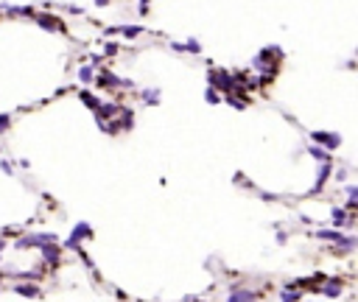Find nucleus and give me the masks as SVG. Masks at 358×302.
I'll use <instances>...</instances> for the list:
<instances>
[{"instance_id": "393cba45", "label": "nucleus", "mask_w": 358, "mask_h": 302, "mask_svg": "<svg viewBox=\"0 0 358 302\" xmlns=\"http://www.w3.org/2000/svg\"><path fill=\"white\" fill-rule=\"evenodd\" d=\"M0 171H3V174H14V165H11V162H6V160H3V162H0Z\"/></svg>"}, {"instance_id": "c85d7f7f", "label": "nucleus", "mask_w": 358, "mask_h": 302, "mask_svg": "<svg viewBox=\"0 0 358 302\" xmlns=\"http://www.w3.org/2000/svg\"><path fill=\"white\" fill-rule=\"evenodd\" d=\"M185 302H201V300H193V297H188V300H185Z\"/></svg>"}, {"instance_id": "6ab92c4d", "label": "nucleus", "mask_w": 358, "mask_h": 302, "mask_svg": "<svg viewBox=\"0 0 358 302\" xmlns=\"http://www.w3.org/2000/svg\"><path fill=\"white\" fill-rule=\"evenodd\" d=\"M78 81H81V84H92V81H95V73H92V67L90 65H84L81 70H78Z\"/></svg>"}, {"instance_id": "bb28decb", "label": "nucleus", "mask_w": 358, "mask_h": 302, "mask_svg": "<svg viewBox=\"0 0 358 302\" xmlns=\"http://www.w3.org/2000/svg\"><path fill=\"white\" fill-rule=\"evenodd\" d=\"M95 3H98V6H107V3H109V0H95Z\"/></svg>"}, {"instance_id": "f257e3e1", "label": "nucleus", "mask_w": 358, "mask_h": 302, "mask_svg": "<svg viewBox=\"0 0 358 302\" xmlns=\"http://www.w3.org/2000/svg\"><path fill=\"white\" fill-rule=\"evenodd\" d=\"M207 84H210L213 89H221L224 95H227V92H233V89H238L235 76L230 73V70H224V67H213L210 73H207Z\"/></svg>"}, {"instance_id": "9b49d317", "label": "nucleus", "mask_w": 358, "mask_h": 302, "mask_svg": "<svg viewBox=\"0 0 358 302\" xmlns=\"http://www.w3.org/2000/svg\"><path fill=\"white\" fill-rule=\"evenodd\" d=\"M316 238L319 241H330L336 246H341V241H344V235L339 232V230H316Z\"/></svg>"}, {"instance_id": "a878e982", "label": "nucleus", "mask_w": 358, "mask_h": 302, "mask_svg": "<svg viewBox=\"0 0 358 302\" xmlns=\"http://www.w3.org/2000/svg\"><path fill=\"white\" fill-rule=\"evenodd\" d=\"M148 11V0H140V14H145Z\"/></svg>"}, {"instance_id": "7ed1b4c3", "label": "nucleus", "mask_w": 358, "mask_h": 302, "mask_svg": "<svg viewBox=\"0 0 358 302\" xmlns=\"http://www.w3.org/2000/svg\"><path fill=\"white\" fill-rule=\"evenodd\" d=\"M45 244H56L54 232H34V235H22L17 241V249H31V246H39L42 249Z\"/></svg>"}, {"instance_id": "9d476101", "label": "nucleus", "mask_w": 358, "mask_h": 302, "mask_svg": "<svg viewBox=\"0 0 358 302\" xmlns=\"http://www.w3.org/2000/svg\"><path fill=\"white\" fill-rule=\"evenodd\" d=\"M95 81H98L101 89H115V87H121V78L115 76V73H109V70H107V73H101Z\"/></svg>"}, {"instance_id": "4be33fe9", "label": "nucleus", "mask_w": 358, "mask_h": 302, "mask_svg": "<svg viewBox=\"0 0 358 302\" xmlns=\"http://www.w3.org/2000/svg\"><path fill=\"white\" fill-rule=\"evenodd\" d=\"M204 101H207V104H221L224 95H218V89L207 87V89H204Z\"/></svg>"}, {"instance_id": "423d86ee", "label": "nucleus", "mask_w": 358, "mask_h": 302, "mask_svg": "<svg viewBox=\"0 0 358 302\" xmlns=\"http://www.w3.org/2000/svg\"><path fill=\"white\" fill-rule=\"evenodd\" d=\"M118 112H121V104H101L98 109H95V121L98 123L112 121V118H118Z\"/></svg>"}, {"instance_id": "2eb2a0df", "label": "nucleus", "mask_w": 358, "mask_h": 302, "mask_svg": "<svg viewBox=\"0 0 358 302\" xmlns=\"http://www.w3.org/2000/svg\"><path fill=\"white\" fill-rule=\"evenodd\" d=\"M78 98H81V104H84V107H90V109L95 112L101 107V101H98V95H92V92H90V89H81V92H78Z\"/></svg>"}, {"instance_id": "5701e85b", "label": "nucleus", "mask_w": 358, "mask_h": 302, "mask_svg": "<svg viewBox=\"0 0 358 302\" xmlns=\"http://www.w3.org/2000/svg\"><path fill=\"white\" fill-rule=\"evenodd\" d=\"M182 51H190V53H201V45H199V39H188V42L182 45Z\"/></svg>"}, {"instance_id": "20e7f679", "label": "nucleus", "mask_w": 358, "mask_h": 302, "mask_svg": "<svg viewBox=\"0 0 358 302\" xmlns=\"http://www.w3.org/2000/svg\"><path fill=\"white\" fill-rule=\"evenodd\" d=\"M84 238H92V227H90L87 221H78L76 227H73V232H70V238H67L65 241V246L67 249H81V241H84Z\"/></svg>"}, {"instance_id": "dca6fc26", "label": "nucleus", "mask_w": 358, "mask_h": 302, "mask_svg": "<svg viewBox=\"0 0 358 302\" xmlns=\"http://www.w3.org/2000/svg\"><path fill=\"white\" fill-rule=\"evenodd\" d=\"M109 34H123V36L134 39V36H140V34H143V28H140V25H123V28H109Z\"/></svg>"}, {"instance_id": "39448f33", "label": "nucleus", "mask_w": 358, "mask_h": 302, "mask_svg": "<svg viewBox=\"0 0 358 302\" xmlns=\"http://www.w3.org/2000/svg\"><path fill=\"white\" fill-rule=\"evenodd\" d=\"M311 140L313 143H319L324 151H330V148H339L341 145V137L333 132H311Z\"/></svg>"}, {"instance_id": "0eeeda50", "label": "nucleus", "mask_w": 358, "mask_h": 302, "mask_svg": "<svg viewBox=\"0 0 358 302\" xmlns=\"http://www.w3.org/2000/svg\"><path fill=\"white\" fill-rule=\"evenodd\" d=\"M42 257H45V263L48 266H59V260H62V249L56 244H45L42 246Z\"/></svg>"}, {"instance_id": "ddd939ff", "label": "nucleus", "mask_w": 358, "mask_h": 302, "mask_svg": "<svg viewBox=\"0 0 358 302\" xmlns=\"http://www.w3.org/2000/svg\"><path fill=\"white\" fill-rule=\"evenodd\" d=\"M14 294H20V297H39L42 291L36 283H20V285H14Z\"/></svg>"}, {"instance_id": "f03ea898", "label": "nucleus", "mask_w": 358, "mask_h": 302, "mask_svg": "<svg viewBox=\"0 0 358 302\" xmlns=\"http://www.w3.org/2000/svg\"><path fill=\"white\" fill-rule=\"evenodd\" d=\"M274 59H280V51H277V48H263V51L252 59V67H255L257 73H263V76H271V70L277 67V62H274Z\"/></svg>"}, {"instance_id": "aec40b11", "label": "nucleus", "mask_w": 358, "mask_h": 302, "mask_svg": "<svg viewBox=\"0 0 358 302\" xmlns=\"http://www.w3.org/2000/svg\"><path fill=\"white\" fill-rule=\"evenodd\" d=\"M356 204H358V188L356 185H347V207L356 210Z\"/></svg>"}, {"instance_id": "cd10ccee", "label": "nucleus", "mask_w": 358, "mask_h": 302, "mask_svg": "<svg viewBox=\"0 0 358 302\" xmlns=\"http://www.w3.org/2000/svg\"><path fill=\"white\" fill-rule=\"evenodd\" d=\"M3 246H6V241H3V238H0V252H3Z\"/></svg>"}, {"instance_id": "412c9836", "label": "nucleus", "mask_w": 358, "mask_h": 302, "mask_svg": "<svg viewBox=\"0 0 358 302\" xmlns=\"http://www.w3.org/2000/svg\"><path fill=\"white\" fill-rule=\"evenodd\" d=\"M283 302H300V291L291 288V285H286V291H283V297H280Z\"/></svg>"}, {"instance_id": "a211bd4d", "label": "nucleus", "mask_w": 358, "mask_h": 302, "mask_svg": "<svg viewBox=\"0 0 358 302\" xmlns=\"http://www.w3.org/2000/svg\"><path fill=\"white\" fill-rule=\"evenodd\" d=\"M308 154H311L313 160H319V162H330V154L324 151L322 145H311V148H308Z\"/></svg>"}, {"instance_id": "f8f14e48", "label": "nucleus", "mask_w": 358, "mask_h": 302, "mask_svg": "<svg viewBox=\"0 0 358 302\" xmlns=\"http://www.w3.org/2000/svg\"><path fill=\"white\" fill-rule=\"evenodd\" d=\"M230 302H255V291H249V288H238V285H235L233 294H230Z\"/></svg>"}, {"instance_id": "1a4fd4ad", "label": "nucleus", "mask_w": 358, "mask_h": 302, "mask_svg": "<svg viewBox=\"0 0 358 302\" xmlns=\"http://www.w3.org/2000/svg\"><path fill=\"white\" fill-rule=\"evenodd\" d=\"M330 174H333V165H330V162H322V165H319V174H316V185H313V193H319V190L324 188V182L330 179Z\"/></svg>"}, {"instance_id": "f3484780", "label": "nucleus", "mask_w": 358, "mask_h": 302, "mask_svg": "<svg viewBox=\"0 0 358 302\" xmlns=\"http://www.w3.org/2000/svg\"><path fill=\"white\" fill-rule=\"evenodd\" d=\"M140 98H143L148 107H157V104H160V89H143Z\"/></svg>"}, {"instance_id": "6e6552de", "label": "nucleus", "mask_w": 358, "mask_h": 302, "mask_svg": "<svg viewBox=\"0 0 358 302\" xmlns=\"http://www.w3.org/2000/svg\"><path fill=\"white\" fill-rule=\"evenodd\" d=\"M34 20L42 25L45 31H62L65 25H62V20H56L54 14H39V17H34Z\"/></svg>"}, {"instance_id": "4468645a", "label": "nucleus", "mask_w": 358, "mask_h": 302, "mask_svg": "<svg viewBox=\"0 0 358 302\" xmlns=\"http://www.w3.org/2000/svg\"><path fill=\"white\" fill-rule=\"evenodd\" d=\"M324 297H339L341 294V280H324V285L319 288Z\"/></svg>"}, {"instance_id": "b1692460", "label": "nucleus", "mask_w": 358, "mask_h": 302, "mask_svg": "<svg viewBox=\"0 0 358 302\" xmlns=\"http://www.w3.org/2000/svg\"><path fill=\"white\" fill-rule=\"evenodd\" d=\"M11 129V118L9 115H0V132H9Z\"/></svg>"}]
</instances>
